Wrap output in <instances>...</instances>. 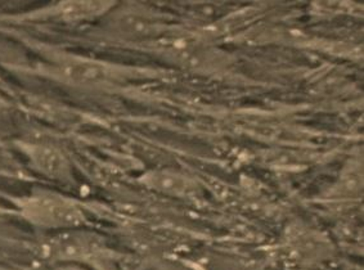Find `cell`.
I'll return each mask as SVG.
<instances>
[{
    "label": "cell",
    "instance_id": "obj_1",
    "mask_svg": "<svg viewBox=\"0 0 364 270\" xmlns=\"http://www.w3.org/2000/svg\"><path fill=\"white\" fill-rule=\"evenodd\" d=\"M41 72L68 87L85 89L117 88L142 75L134 68L66 53H53L41 63Z\"/></svg>",
    "mask_w": 364,
    "mask_h": 270
},
{
    "label": "cell",
    "instance_id": "obj_2",
    "mask_svg": "<svg viewBox=\"0 0 364 270\" xmlns=\"http://www.w3.org/2000/svg\"><path fill=\"white\" fill-rule=\"evenodd\" d=\"M21 214L30 223L48 230H74L84 223L82 210L68 197L41 192L25 197Z\"/></svg>",
    "mask_w": 364,
    "mask_h": 270
},
{
    "label": "cell",
    "instance_id": "obj_3",
    "mask_svg": "<svg viewBox=\"0 0 364 270\" xmlns=\"http://www.w3.org/2000/svg\"><path fill=\"white\" fill-rule=\"evenodd\" d=\"M108 27L116 35L129 40H146L154 43L162 35L165 26L160 18L141 7L130 6L111 17Z\"/></svg>",
    "mask_w": 364,
    "mask_h": 270
},
{
    "label": "cell",
    "instance_id": "obj_4",
    "mask_svg": "<svg viewBox=\"0 0 364 270\" xmlns=\"http://www.w3.org/2000/svg\"><path fill=\"white\" fill-rule=\"evenodd\" d=\"M23 152L28 157L33 168L49 179L63 180L70 174L68 158L53 146L28 143L23 144Z\"/></svg>",
    "mask_w": 364,
    "mask_h": 270
},
{
    "label": "cell",
    "instance_id": "obj_5",
    "mask_svg": "<svg viewBox=\"0 0 364 270\" xmlns=\"http://www.w3.org/2000/svg\"><path fill=\"white\" fill-rule=\"evenodd\" d=\"M114 7V1H61L44 11L43 16L63 22H77L103 16Z\"/></svg>",
    "mask_w": 364,
    "mask_h": 270
},
{
    "label": "cell",
    "instance_id": "obj_6",
    "mask_svg": "<svg viewBox=\"0 0 364 270\" xmlns=\"http://www.w3.org/2000/svg\"><path fill=\"white\" fill-rule=\"evenodd\" d=\"M146 184L165 195L188 196L195 190L196 185L191 178L174 171H154L146 176Z\"/></svg>",
    "mask_w": 364,
    "mask_h": 270
},
{
    "label": "cell",
    "instance_id": "obj_7",
    "mask_svg": "<svg viewBox=\"0 0 364 270\" xmlns=\"http://www.w3.org/2000/svg\"><path fill=\"white\" fill-rule=\"evenodd\" d=\"M9 106V103H8L7 101H6V98L4 97H1V94H0V111H3V109H6V108Z\"/></svg>",
    "mask_w": 364,
    "mask_h": 270
}]
</instances>
